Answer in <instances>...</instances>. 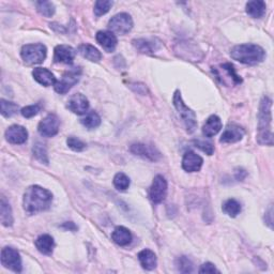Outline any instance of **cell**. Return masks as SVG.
Listing matches in <instances>:
<instances>
[{
  "instance_id": "7a4b0ae2",
  "label": "cell",
  "mask_w": 274,
  "mask_h": 274,
  "mask_svg": "<svg viewBox=\"0 0 274 274\" xmlns=\"http://www.w3.org/2000/svg\"><path fill=\"white\" fill-rule=\"evenodd\" d=\"M272 101L268 97H263L260 101L258 112V134L257 140L261 145H273V134L271 131L272 123Z\"/></svg>"
},
{
  "instance_id": "d6a6232c",
  "label": "cell",
  "mask_w": 274,
  "mask_h": 274,
  "mask_svg": "<svg viewBox=\"0 0 274 274\" xmlns=\"http://www.w3.org/2000/svg\"><path fill=\"white\" fill-rule=\"evenodd\" d=\"M130 178L123 174V173H118L115 178H114V185L117 190H119V191H125V190H128L129 189V186H130Z\"/></svg>"
},
{
  "instance_id": "d4e9b609",
  "label": "cell",
  "mask_w": 274,
  "mask_h": 274,
  "mask_svg": "<svg viewBox=\"0 0 274 274\" xmlns=\"http://www.w3.org/2000/svg\"><path fill=\"white\" fill-rule=\"evenodd\" d=\"M78 53H80L84 58L88 59L89 61H92V62H99L102 59V54L99 52V50L90 44L80 45V48H78Z\"/></svg>"
},
{
  "instance_id": "e0dca14e",
  "label": "cell",
  "mask_w": 274,
  "mask_h": 274,
  "mask_svg": "<svg viewBox=\"0 0 274 274\" xmlns=\"http://www.w3.org/2000/svg\"><path fill=\"white\" fill-rule=\"evenodd\" d=\"M96 39L102 48L108 53L114 52L117 43H118L117 37L115 36V34L112 33V31H99L96 36Z\"/></svg>"
},
{
  "instance_id": "f1b7e54d",
  "label": "cell",
  "mask_w": 274,
  "mask_h": 274,
  "mask_svg": "<svg viewBox=\"0 0 274 274\" xmlns=\"http://www.w3.org/2000/svg\"><path fill=\"white\" fill-rule=\"evenodd\" d=\"M0 106H2V115L6 118L14 116L19 112V105L13 103V102H9L7 100L2 99L0 100Z\"/></svg>"
},
{
  "instance_id": "d590c367",
  "label": "cell",
  "mask_w": 274,
  "mask_h": 274,
  "mask_svg": "<svg viewBox=\"0 0 274 274\" xmlns=\"http://www.w3.org/2000/svg\"><path fill=\"white\" fill-rule=\"evenodd\" d=\"M67 144L68 146L71 148V149L73 151H77V152H81L83 150L86 149V144L84 142H82L81 139H78L74 136H71V137H69L67 139Z\"/></svg>"
},
{
  "instance_id": "83f0119b",
  "label": "cell",
  "mask_w": 274,
  "mask_h": 274,
  "mask_svg": "<svg viewBox=\"0 0 274 274\" xmlns=\"http://www.w3.org/2000/svg\"><path fill=\"white\" fill-rule=\"evenodd\" d=\"M222 209L227 215H229L231 217H236L238 214H240L242 208H241V205L238 200L231 198V199H228L224 202Z\"/></svg>"
},
{
  "instance_id": "4316f807",
  "label": "cell",
  "mask_w": 274,
  "mask_h": 274,
  "mask_svg": "<svg viewBox=\"0 0 274 274\" xmlns=\"http://www.w3.org/2000/svg\"><path fill=\"white\" fill-rule=\"evenodd\" d=\"M220 71L221 72H224V75H221V74H216L217 78H228V80L234 84V85H238V84H241L242 83V80L241 77L236 73V71H234L233 69V66L230 65V64H225V65H222L220 67Z\"/></svg>"
},
{
  "instance_id": "484cf974",
  "label": "cell",
  "mask_w": 274,
  "mask_h": 274,
  "mask_svg": "<svg viewBox=\"0 0 274 274\" xmlns=\"http://www.w3.org/2000/svg\"><path fill=\"white\" fill-rule=\"evenodd\" d=\"M246 13L253 19H259L265 13V4L261 0H253L246 4Z\"/></svg>"
},
{
  "instance_id": "6da1fadb",
  "label": "cell",
  "mask_w": 274,
  "mask_h": 274,
  "mask_svg": "<svg viewBox=\"0 0 274 274\" xmlns=\"http://www.w3.org/2000/svg\"><path fill=\"white\" fill-rule=\"evenodd\" d=\"M53 201V194L42 186H29L24 194L23 206L28 214H37L50 209Z\"/></svg>"
},
{
  "instance_id": "9a60e30c",
  "label": "cell",
  "mask_w": 274,
  "mask_h": 274,
  "mask_svg": "<svg viewBox=\"0 0 274 274\" xmlns=\"http://www.w3.org/2000/svg\"><path fill=\"white\" fill-rule=\"evenodd\" d=\"M68 108L76 115H84L87 113L89 108V101L82 93L72 96L68 101Z\"/></svg>"
},
{
  "instance_id": "74e56055",
  "label": "cell",
  "mask_w": 274,
  "mask_h": 274,
  "mask_svg": "<svg viewBox=\"0 0 274 274\" xmlns=\"http://www.w3.org/2000/svg\"><path fill=\"white\" fill-rule=\"evenodd\" d=\"M194 144H195V147L199 148L201 151L207 153L208 155L213 154L214 152V147L210 142H206V140H195Z\"/></svg>"
},
{
  "instance_id": "5bb4252c",
  "label": "cell",
  "mask_w": 274,
  "mask_h": 274,
  "mask_svg": "<svg viewBox=\"0 0 274 274\" xmlns=\"http://www.w3.org/2000/svg\"><path fill=\"white\" fill-rule=\"evenodd\" d=\"M76 52L73 48L69 45H58L55 49L54 54V60L58 64H65V65H72L74 58H75Z\"/></svg>"
},
{
  "instance_id": "ab89813d",
  "label": "cell",
  "mask_w": 274,
  "mask_h": 274,
  "mask_svg": "<svg viewBox=\"0 0 274 274\" xmlns=\"http://www.w3.org/2000/svg\"><path fill=\"white\" fill-rule=\"evenodd\" d=\"M61 227H64V228L70 229V230H76V229H77V227H76L75 224L72 223V222H67V223H65L64 225H62Z\"/></svg>"
},
{
  "instance_id": "8d00e7d4",
  "label": "cell",
  "mask_w": 274,
  "mask_h": 274,
  "mask_svg": "<svg viewBox=\"0 0 274 274\" xmlns=\"http://www.w3.org/2000/svg\"><path fill=\"white\" fill-rule=\"evenodd\" d=\"M40 111H41V106L39 104H36V105H29L24 107L21 111V114L23 115V117H25V118H31V117H34L40 113Z\"/></svg>"
},
{
  "instance_id": "8fae6325",
  "label": "cell",
  "mask_w": 274,
  "mask_h": 274,
  "mask_svg": "<svg viewBox=\"0 0 274 274\" xmlns=\"http://www.w3.org/2000/svg\"><path fill=\"white\" fill-rule=\"evenodd\" d=\"M130 151L135 154L140 156V158L147 159L149 161L155 162L161 159V152L156 149V148L152 145H147V144H143V143H136L133 144L130 147Z\"/></svg>"
},
{
  "instance_id": "3957f363",
  "label": "cell",
  "mask_w": 274,
  "mask_h": 274,
  "mask_svg": "<svg viewBox=\"0 0 274 274\" xmlns=\"http://www.w3.org/2000/svg\"><path fill=\"white\" fill-rule=\"evenodd\" d=\"M230 56L241 64L255 66L260 64L265 57V52L259 45L256 44H241L231 50Z\"/></svg>"
},
{
  "instance_id": "4dcf8cb0",
  "label": "cell",
  "mask_w": 274,
  "mask_h": 274,
  "mask_svg": "<svg viewBox=\"0 0 274 274\" xmlns=\"http://www.w3.org/2000/svg\"><path fill=\"white\" fill-rule=\"evenodd\" d=\"M37 10L45 18H52L55 14V6L51 2H37Z\"/></svg>"
},
{
  "instance_id": "603a6c76",
  "label": "cell",
  "mask_w": 274,
  "mask_h": 274,
  "mask_svg": "<svg viewBox=\"0 0 274 274\" xmlns=\"http://www.w3.org/2000/svg\"><path fill=\"white\" fill-rule=\"evenodd\" d=\"M35 244L39 249V252H41L45 255H51L55 247V241L54 238L50 236V234H42V236H40L36 240Z\"/></svg>"
},
{
  "instance_id": "e575fe53",
  "label": "cell",
  "mask_w": 274,
  "mask_h": 274,
  "mask_svg": "<svg viewBox=\"0 0 274 274\" xmlns=\"http://www.w3.org/2000/svg\"><path fill=\"white\" fill-rule=\"evenodd\" d=\"M113 7V2L109 0H98L95 5V14L97 17H102L106 14Z\"/></svg>"
},
{
  "instance_id": "f546056e",
  "label": "cell",
  "mask_w": 274,
  "mask_h": 274,
  "mask_svg": "<svg viewBox=\"0 0 274 274\" xmlns=\"http://www.w3.org/2000/svg\"><path fill=\"white\" fill-rule=\"evenodd\" d=\"M81 122L85 128L92 130V129L98 128L101 124V117L96 112H91L86 116L85 118H83Z\"/></svg>"
},
{
  "instance_id": "ba28073f",
  "label": "cell",
  "mask_w": 274,
  "mask_h": 274,
  "mask_svg": "<svg viewBox=\"0 0 274 274\" xmlns=\"http://www.w3.org/2000/svg\"><path fill=\"white\" fill-rule=\"evenodd\" d=\"M167 181L166 179L161 175H158L154 179L152 185L150 187L149 196L152 202L154 203H161L162 201L165 200L167 196Z\"/></svg>"
},
{
  "instance_id": "8992f818",
  "label": "cell",
  "mask_w": 274,
  "mask_h": 274,
  "mask_svg": "<svg viewBox=\"0 0 274 274\" xmlns=\"http://www.w3.org/2000/svg\"><path fill=\"white\" fill-rule=\"evenodd\" d=\"M108 28L112 33L118 35H127L133 28V20L128 13H119L108 22Z\"/></svg>"
},
{
  "instance_id": "ffe728a7",
  "label": "cell",
  "mask_w": 274,
  "mask_h": 274,
  "mask_svg": "<svg viewBox=\"0 0 274 274\" xmlns=\"http://www.w3.org/2000/svg\"><path fill=\"white\" fill-rule=\"evenodd\" d=\"M112 239L115 243H117L118 245L125 246V245H129L131 243L132 233L128 228H125V227L118 226L113 231Z\"/></svg>"
},
{
  "instance_id": "30bf717a",
  "label": "cell",
  "mask_w": 274,
  "mask_h": 274,
  "mask_svg": "<svg viewBox=\"0 0 274 274\" xmlns=\"http://www.w3.org/2000/svg\"><path fill=\"white\" fill-rule=\"evenodd\" d=\"M60 120L55 114H50L39 123L38 131L44 137H53L59 132Z\"/></svg>"
},
{
  "instance_id": "cb8c5ba5",
  "label": "cell",
  "mask_w": 274,
  "mask_h": 274,
  "mask_svg": "<svg viewBox=\"0 0 274 274\" xmlns=\"http://www.w3.org/2000/svg\"><path fill=\"white\" fill-rule=\"evenodd\" d=\"M0 220L4 226L9 227L13 224V214L10 203L3 196L2 201H0Z\"/></svg>"
},
{
  "instance_id": "44dd1931",
  "label": "cell",
  "mask_w": 274,
  "mask_h": 274,
  "mask_svg": "<svg viewBox=\"0 0 274 274\" xmlns=\"http://www.w3.org/2000/svg\"><path fill=\"white\" fill-rule=\"evenodd\" d=\"M138 260L145 270H153L156 267V263H158L154 252L148 248L143 249L142 252L138 253Z\"/></svg>"
},
{
  "instance_id": "7402d4cb",
  "label": "cell",
  "mask_w": 274,
  "mask_h": 274,
  "mask_svg": "<svg viewBox=\"0 0 274 274\" xmlns=\"http://www.w3.org/2000/svg\"><path fill=\"white\" fill-rule=\"evenodd\" d=\"M135 49L142 54H153L160 49V42L155 43V40H148V39H137L133 41Z\"/></svg>"
},
{
  "instance_id": "2e32d148",
  "label": "cell",
  "mask_w": 274,
  "mask_h": 274,
  "mask_svg": "<svg viewBox=\"0 0 274 274\" xmlns=\"http://www.w3.org/2000/svg\"><path fill=\"white\" fill-rule=\"evenodd\" d=\"M203 160L200 155L193 151H187L183 155L182 159V168L187 173H196L200 170Z\"/></svg>"
},
{
  "instance_id": "ac0fdd59",
  "label": "cell",
  "mask_w": 274,
  "mask_h": 274,
  "mask_svg": "<svg viewBox=\"0 0 274 274\" xmlns=\"http://www.w3.org/2000/svg\"><path fill=\"white\" fill-rule=\"evenodd\" d=\"M33 76L35 80L45 87H49V86L56 84V77L50 71V70L45 68H36L33 71Z\"/></svg>"
},
{
  "instance_id": "836d02e7",
  "label": "cell",
  "mask_w": 274,
  "mask_h": 274,
  "mask_svg": "<svg viewBox=\"0 0 274 274\" xmlns=\"http://www.w3.org/2000/svg\"><path fill=\"white\" fill-rule=\"evenodd\" d=\"M176 264H177L178 271H180L181 273H192L193 272V269H194L193 262L185 256L179 257L176 261Z\"/></svg>"
},
{
  "instance_id": "f35d334b",
  "label": "cell",
  "mask_w": 274,
  "mask_h": 274,
  "mask_svg": "<svg viewBox=\"0 0 274 274\" xmlns=\"http://www.w3.org/2000/svg\"><path fill=\"white\" fill-rule=\"evenodd\" d=\"M199 273H220V271H218L215 267H214V264H212L211 262H206V263H203L199 271Z\"/></svg>"
},
{
  "instance_id": "4fadbf2b",
  "label": "cell",
  "mask_w": 274,
  "mask_h": 274,
  "mask_svg": "<svg viewBox=\"0 0 274 274\" xmlns=\"http://www.w3.org/2000/svg\"><path fill=\"white\" fill-rule=\"evenodd\" d=\"M6 138L9 143L13 145H22L27 142L28 132L22 127V125H11V127L6 131Z\"/></svg>"
},
{
  "instance_id": "1f68e13d",
  "label": "cell",
  "mask_w": 274,
  "mask_h": 274,
  "mask_svg": "<svg viewBox=\"0 0 274 274\" xmlns=\"http://www.w3.org/2000/svg\"><path fill=\"white\" fill-rule=\"evenodd\" d=\"M34 155L35 158L40 161L41 163H44V164H49V155H48V150H46V148L43 144L41 143H37L35 146H34Z\"/></svg>"
},
{
  "instance_id": "52a82bcc",
  "label": "cell",
  "mask_w": 274,
  "mask_h": 274,
  "mask_svg": "<svg viewBox=\"0 0 274 274\" xmlns=\"http://www.w3.org/2000/svg\"><path fill=\"white\" fill-rule=\"evenodd\" d=\"M80 76H81V70L80 69H74L64 74L59 81L56 82V84L54 85L55 91L58 92L59 95H66L67 92H69L73 88V86H75L78 81H80Z\"/></svg>"
},
{
  "instance_id": "277c9868",
  "label": "cell",
  "mask_w": 274,
  "mask_h": 274,
  "mask_svg": "<svg viewBox=\"0 0 274 274\" xmlns=\"http://www.w3.org/2000/svg\"><path fill=\"white\" fill-rule=\"evenodd\" d=\"M173 102H174V106L176 107L179 116L181 117L186 131L189 133H193L197 127L196 115H195V113L192 111L191 108H189L184 104V102L181 97V92H180L179 90H177L175 92Z\"/></svg>"
},
{
  "instance_id": "5b68a950",
  "label": "cell",
  "mask_w": 274,
  "mask_h": 274,
  "mask_svg": "<svg viewBox=\"0 0 274 274\" xmlns=\"http://www.w3.org/2000/svg\"><path fill=\"white\" fill-rule=\"evenodd\" d=\"M46 54H48V50L46 46L37 43V44H27L24 45L21 52V56L26 64L28 65H39L46 58Z\"/></svg>"
},
{
  "instance_id": "9c48e42d",
  "label": "cell",
  "mask_w": 274,
  "mask_h": 274,
  "mask_svg": "<svg viewBox=\"0 0 274 274\" xmlns=\"http://www.w3.org/2000/svg\"><path fill=\"white\" fill-rule=\"evenodd\" d=\"M2 263L6 268L14 272L22 271V259L20 253L12 247H5L2 250Z\"/></svg>"
},
{
  "instance_id": "d6986e66",
  "label": "cell",
  "mask_w": 274,
  "mask_h": 274,
  "mask_svg": "<svg viewBox=\"0 0 274 274\" xmlns=\"http://www.w3.org/2000/svg\"><path fill=\"white\" fill-rule=\"evenodd\" d=\"M221 129H222V121L220 119V117L212 115L209 117L206 123L203 124L202 134L206 137H212L216 135L217 133L221 131Z\"/></svg>"
},
{
  "instance_id": "7c38bea8",
  "label": "cell",
  "mask_w": 274,
  "mask_h": 274,
  "mask_svg": "<svg viewBox=\"0 0 274 274\" xmlns=\"http://www.w3.org/2000/svg\"><path fill=\"white\" fill-rule=\"evenodd\" d=\"M245 134L244 129H242L238 124H228L226 127L225 131L220 138V142L223 144H232L240 142V140L243 138Z\"/></svg>"
}]
</instances>
